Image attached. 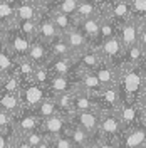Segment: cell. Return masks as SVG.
Here are the masks:
<instances>
[{"label": "cell", "mask_w": 146, "mask_h": 148, "mask_svg": "<svg viewBox=\"0 0 146 148\" xmlns=\"http://www.w3.org/2000/svg\"><path fill=\"white\" fill-rule=\"evenodd\" d=\"M55 106H57V111L62 113V114H67L71 116L74 113V89L67 92H61V94H55Z\"/></svg>", "instance_id": "cell-30"}, {"label": "cell", "mask_w": 146, "mask_h": 148, "mask_svg": "<svg viewBox=\"0 0 146 148\" xmlns=\"http://www.w3.org/2000/svg\"><path fill=\"white\" fill-rule=\"evenodd\" d=\"M14 66H15V57L10 54L5 46L0 47V73L10 74L14 71Z\"/></svg>", "instance_id": "cell-35"}, {"label": "cell", "mask_w": 146, "mask_h": 148, "mask_svg": "<svg viewBox=\"0 0 146 148\" xmlns=\"http://www.w3.org/2000/svg\"><path fill=\"white\" fill-rule=\"evenodd\" d=\"M65 133L71 136L74 145H84V147H89L92 143V140H94V136H96V135H91L89 131H86L84 128L74 125V123H71V126L67 128Z\"/></svg>", "instance_id": "cell-27"}, {"label": "cell", "mask_w": 146, "mask_h": 148, "mask_svg": "<svg viewBox=\"0 0 146 148\" xmlns=\"http://www.w3.org/2000/svg\"><path fill=\"white\" fill-rule=\"evenodd\" d=\"M89 110H98L94 96L89 92H84L77 88H74V113L77 111H89Z\"/></svg>", "instance_id": "cell-24"}, {"label": "cell", "mask_w": 146, "mask_h": 148, "mask_svg": "<svg viewBox=\"0 0 146 148\" xmlns=\"http://www.w3.org/2000/svg\"><path fill=\"white\" fill-rule=\"evenodd\" d=\"M89 148H119V143L116 140H106L96 135L94 140H92V143L89 145Z\"/></svg>", "instance_id": "cell-41"}, {"label": "cell", "mask_w": 146, "mask_h": 148, "mask_svg": "<svg viewBox=\"0 0 146 148\" xmlns=\"http://www.w3.org/2000/svg\"><path fill=\"white\" fill-rule=\"evenodd\" d=\"M74 61H76V69L74 71H94L96 67H99L104 62V59H102L98 47L86 49L84 52L76 56Z\"/></svg>", "instance_id": "cell-14"}, {"label": "cell", "mask_w": 146, "mask_h": 148, "mask_svg": "<svg viewBox=\"0 0 146 148\" xmlns=\"http://www.w3.org/2000/svg\"><path fill=\"white\" fill-rule=\"evenodd\" d=\"M2 76H3V74H2V73H0V79H2Z\"/></svg>", "instance_id": "cell-55"}, {"label": "cell", "mask_w": 146, "mask_h": 148, "mask_svg": "<svg viewBox=\"0 0 146 148\" xmlns=\"http://www.w3.org/2000/svg\"><path fill=\"white\" fill-rule=\"evenodd\" d=\"M72 148H89V147H84V145H72Z\"/></svg>", "instance_id": "cell-54"}, {"label": "cell", "mask_w": 146, "mask_h": 148, "mask_svg": "<svg viewBox=\"0 0 146 148\" xmlns=\"http://www.w3.org/2000/svg\"><path fill=\"white\" fill-rule=\"evenodd\" d=\"M0 108L5 111H9L10 114H15L20 108H22V103L18 98V92H5L0 91Z\"/></svg>", "instance_id": "cell-29"}, {"label": "cell", "mask_w": 146, "mask_h": 148, "mask_svg": "<svg viewBox=\"0 0 146 148\" xmlns=\"http://www.w3.org/2000/svg\"><path fill=\"white\" fill-rule=\"evenodd\" d=\"M12 116H14V114H10L9 111H5V110L0 108V130L12 126Z\"/></svg>", "instance_id": "cell-44"}, {"label": "cell", "mask_w": 146, "mask_h": 148, "mask_svg": "<svg viewBox=\"0 0 146 148\" xmlns=\"http://www.w3.org/2000/svg\"><path fill=\"white\" fill-rule=\"evenodd\" d=\"M40 10H42L40 7H37L35 3H32L29 0H17L15 2V18H17V22L37 20Z\"/></svg>", "instance_id": "cell-22"}, {"label": "cell", "mask_w": 146, "mask_h": 148, "mask_svg": "<svg viewBox=\"0 0 146 148\" xmlns=\"http://www.w3.org/2000/svg\"><path fill=\"white\" fill-rule=\"evenodd\" d=\"M71 121L74 125L84 128L91 135H98L101 121V111L99 110H89V111H77L71 114Z\"/></svg>", "instance_id": "cell-11"}, {"label": "cell", "mask_w": 146, "mask_h": 148, "mask_svg": "<svg viewBox=\"0 0 146 148\" xmlns=\"http://www.w3.org/2000/svg\"><path fill=\"white\" fill-rule=\"evenodd\" d=\"M145 74L141 66H128L123 64L119 67L118 89L121 94V101H134L141 99V92L145 88Z\"/></svg>", "instance_id": "cell-1"}, {"label": "cell", "mask_w": 146, "mask_h": 148, "mask_svg": "<svg viewBox=\"0 0 146 148\" xmlns=\"http://www.w3.org/2000/svg\"><path fill=\"white\" fill-rule=\"evenodd\" d=\"M12 2H17V0H12Z\"/></svg>", "instance_id": "cell-57"}, {"label": "cell", "mask_w": 146, "mask_h": 148, "mask_svg": "<svg viewBox=\"0 0 146 148\" xmlns=\"http://www.w3.org/2000/svg\"><path fill=\"white\" fill-rule=\"evenodd\" d=\"M131 9V18H134L139 25L146 24V0H128Z\"/></svg>", "instance_id": "cell-34"}, {"label": "cell", "mask_w": 146, "mask_h": 148, "mask_svg": "<svg viewBox=\"0 0 146 148\" xmlns=\"http://www.w3.org/2000/svg\"><path fill=\"white\" fill-rule=\"evenodd\" d=\"M29 2L35 3L37 7H40V9L52 10V9H54V5H55V2H57V0H29Z\"/></svg>", "instance_id": "cell-46"}, {"label": "cell", "mask_w": 146, "mask_h": 148, "mask_svg": "<svg viewBox=\"0 0 146 148\" xmlns=\"http://www.w3.org/2000/svg\"><path fill=\"white\" fill-rule=\"evenodd\" d=\"M118 113L119 120H121V125L124 131L133 126H136L141 123V116H139V103H134V101H121L118 106Z\"/></svg>", "instance_id": "cell-9"}, {"label": "cell", "mask_w": 146, "mask_h": 148, "mask_svg": "<svg viewBox=\"0 0 146 148\" xmlns=\"http://www.w3.org/2000/svg\"><path fill=\"white\" fill-rule=\"evenodd\" d=\"M49 47H50V54L52 56H72L71 49H69L67 42H65L64 36L55 37L54 40L49 44Z\"/></svg>", "instance_id": "cell-36"}, {"label": "cell", "mask_w": 146, "mask_h": 148, "mask_svg": "<svg viewBox=\"0 0 146 148\" xmlns=\"http://www.w3.org/2000/svg\"><path fill=\"white\" fill-rule=\"evenodd\" d=\"M29 46H30V39L25 37L18 30L17 24L7 29V42H5V47L9 49V52L15 59L25 57L27 56V51H29Z\"/></svg>", "instance_id": "cell-6"}, {"label": "cell", "mask_w": 146, "mask_h": 148, "mask_svg": "<svg viewBox=\"0 0 146 148\" xmlns=\"http://www.w3.org/2000/svg\"><path fill=\"white\" fill-rule=\"evenodd\" d=\"M101 9V15H109V5L113 0H92Z\"/></svg>", "instance_id": "cell-45"}, {"label": "cell", "mask_w": 146, "mask_h": 148, "mask_svg": "<svg viewBox=\"0 0 146 148\" xmlns=\"http://www.w3.org/2000/svg\"><path fill=\"white\" fill-rule=\"evenodd\" d=\"M71 116L62 114V113H55L52 116H49L46 120H42L40 123V131L44 133L46 138H54L57 135H62L67 131V128L71 126Z\"/></svg>", "instance_id": "cell-7"}, {"label": "cell", "mask_w": 146, "mask_h": 148, "mask_svg": "<svg viewBox=\"0 0 146 148\" xmlns=\"http://www.w3.org/2000/svg\"><path fill=\"white\" fill-rule=\"evenodd\" d=\"M101 56H102V59H104V62H108V64L114 66V67H121L123 66V54H124V47L121 44V40L118 39V36H113L109 39H104L102 42H101L99 46Z\"/></svg>", "instance_id": "cell-5"}, {"label": "cell", "mask_w": 146, "mask_h": 148, "mask_svg": "<svg viewBox=\"0 0 146 148\" xmlns=\"http://www.w3.org/2000/svg\"><path fill=\"white\" fill-rule=\"evenodd\" d=\"M24 138H25V141H27L30 147L34 148L37 147L39 143H42L44 140H46V136H44V133L40 131V130H35V131H29V133H25V135H22Z\"/></svg>", "instance_id": "cell-42"}, {"label": "cell", "mask_w": 146, "mask_h": 148, "mask_svg": "<svg viewBox=\"0 0 146 148\" xmlns=\"http://www.w3.org/2000/svg\"><path fill=\"white\" fill-rule=\"evenodd\" d=\"M138 34H139V24L134 18H128L123 24H119L118 32H116V36L121 40V44H123L124 49L138 44Z\"/></svg>", "instance_id": "cell-16"}, {"label": "cell", "mask_w": 146, "mask_h": 148, "mask_svg": "<svg viewBox=\"0 0 146 148\" xmlns=\"http://www.w3.org/2000/svg\"><path fill=\"white\" fill-rule=\"evenodd\" d=\"M139 103V116H141V123L146 125V101H138Z\"/></svg>", "instance_id": "cell-49"}, {"label": "cell", "mask_w": 146, "mask_h": 148, "mask_svg": "<svg viewBox=\"0 0 146 148\" xmlns=\"http://www.w3.org/2000/svg\"><path fill=\"white\" fill-rule=\"evenodd\" d=\"M52 140V147L54 148H72V140H71V136L67 135V133H62V135H57V136H54Z\"/></svg>", "instance_id": "cell-43"}, {"label": "cell", "mask_w": 146, "mask_h": 148, "mask_svg": "<svg viewBox=\"0 0 146 148\" xmlns=\"http://www.w3.org/2000/svg\"><path fill=\"white\" fill-rule=\"evenodd\" d=\"M17 136V131L14 128V125L9 128L0 130V148H12V143Z\"/></svg>", "instance_id": "cell-39"}, {"label": "cell", "mask_w": 146, "mask_h": 148, "mask_svg": "<svg viewBox=\"0 0 146 148\" xmlns=\"http://www.w3.org/2000/svg\"><path fill=\"white\" fill-rule=\"evenodd\" d=\"M94 101H96V108L101 113L102 111H116L121 103V94H119L118 86L104 88L101 92L94 94Z\"/></svg>", "instance_id": "cell-13"}, {"label": "cell", "mask_w": 146, "mask_h": 148, "mask_svg": "<svg viewBox=\"0 0 146 148\" xmlns=\"http://www.w3.org/2000/svg\"><path fill=\"white\" fill-rule=\"evenodd\" d=\"M141 99L146 101V83H145V88H143V92H141ZM141 99H139V101H141Z\"/></svg>", "instance_id": "cell-52"}, {"label": "cell", "mask_w": 146, "mask_h": 148, "mask_svg": "<svg viewBox=\"0 0 146 148\" xmlns=\"http://www.w3.org/2000/svg\"><path fill=\"white\" fill-rule=\"evenodd\" d=\"M47 91L50 96H55V94H61V92H67L72 91L76 88V77L74 74H69V76H62V74H54L49 83H47Z\"/></svg>", "instance_id": "cell-18"}, {"label": "cell", "mask_w": 146, "mask_h": 148, "mask_svg": "<svg viewBox=\"0 0 146 148\" xmlns=\"http://www.w3.org/2000/svg\"><path fill=\"white\" fill-rule=\"evenodd\" d=\"M59 30L55 27V24L52 22V17H50V10L42 9L39 17H37V37L42 39L44 42L50 44L55 37H59Z\"/></svg>", "instance_id": "cell-10"}, {"label": "cell", "mask_w": 146, "mask_h": 148, "mask_svg": "<svg viewBox=\"0 0 146 148\" xmlns=\"http://www.w3.org/2000/svg\"><path fill=\"white\" fill-rule=\"evenodd\" d=\"M27 57L29 61L32 62L34 66H46L49 61H50V47L47 42H44L42 39H32L30 40V46H29V51H27Z\"/></svg>", "instance_id": "cell-12"}, {"label": "cell", "mask_w": 146, "mask_h": 148, "mask_svg": "<svg viewBox=\"0 0 146 148\" xmlns=\"http://www.w3.org/2000/svg\"><path fill=\"white\" fill-rule=\"evenodd\" d=\"M62 36H64L65 42H67V46H69V49H71V52H72L74 57H76L77 54H81V52H84L86 49L92 47L91 42H89V39L84 36L77 27L71 29L69 32H65V34H62Z\"/></svg>", "instance_id": "cell-19"}, {"label": "cell", "mask_w": 146, "mask_h": 148, "mask_svg": "<svg viewBox=\"0 0 146 148\" xmlns=\"http://www.w3.org/2000/svg\"><path fill=\"white\" fill-rule=\"evenodd\" d=\"M141 69H143V74H145V79H146V61L141 64Z\"/></svg>", "instance_id": "cell-53"}, {"label": "cell", "mask_w": 146, "mask_h": 148, "mask_svg": "<svg viewBox=\"0 0 146 148\" xmlns=\"http://www.w3.org/2000/svg\"><path fill=\"white\" fill-rule=\"evenodd\" d=\"M34 148H54V147H52V140L46 138L42 143H39V145H37V147H34Z\"/></svg>", "instance_id": "cell-51"}, {"label": "cell", "mask_w": 146, "mask_h": 148, "mask_svg": "<svg viewBox=\"0 0 146 148\" xmlns=\"http://www.w3.org/2000/svg\"><path fill=\"white\" fill-rule=\"evenodd\" d=\"M50 96L49 91H47L46 86L35 83L34 79L32 81H24L20 83V89H18V98H20V103L22 106L25 108H35L39 103L42 101L44 98Z\"/></svg>", "instance_id": "cell-2"}, {"label": "cell", "mask_w": 146, "mask_h": 148, "mask_svg": "<svg viewBox=\"0 0 146 148\" xmlns=\"http://www.w3.org/2000/svg\"><path fill=\"white\" fill-rule=\"evenodd\" d=\"M118 32V25L111 20L109 15H102V20H101V29H99V39H98V46L104 39H109V37L116 36ZM96 46V47H98Z\"/></svg>", "instance_id": "cell-33"}, {"label": "cell", "mask_w": 146, "mask_h": 148, "mask_svg": "<svg viewBox=\"0 0 146 148\" xmlns=\"http://www.w3.org/2000/svg\"><path fill=\"white\" fill-rule=\"evenodd\" d=\"M40 123L42 120L35 114L34 108H25L22 106L20 110L12 116V125L18 135H25L29 131H35L40 130Z\"/></svg>", "instance_id": "cell-4"}, {"label": "cell", "mask_w": 146, "mask_h": 148, "mask_svg": "<svg viewBox=\"0 0 146 148\" xmlns=\"http://www.w3.org/2000/svg\"><path fill=\"white\" fill-rule=\"evenodd\" d=\"M94 74L98 76V79H99V83L102 84V88L118 86V79H119V69L118 67L108 64V62H102L99 67L94 69Z\"/></svg>", "instance_id": "cell-21"}, {"label": "cell", "mask_w": 146, "mask_h": 148, "mask_svg": "<svg viewBox=\"0 0 146 148\" xmlns=\"http://www.w3.org/2000/svg\"><path fill=\"white\" fill-rule=\"evenodd\" d=\"M17 27L30 40L37 37V20H22V22H17Z\"/></svg>", "instance_id": "cell-38"}, {"label": "cell", "mask_w": 146, "mask_h": 148, "mask_svg": "<svg viewBox=\"0 0 146 148\" xmlns=\"http://www.w3.org/2000/svg\"><path fill=\"white\" fill-rule=\"evenodd\" d=\"M2 2H5V0H0V3H2Z\"/></svg>", "instance_id": "cell-56"}, {"label": "cell", "mask_w": 146, "mask_h": 148, "mask_svg": "<svg viewBox=\"0 0 146 148\" xmlns=\"http://www.w3.org/2000/svg\"><path fill=\"white\" fill-rule=\"evenodd\" d=\"M34 111H35V114L40 118V120H46V118H49V116L59 113V111H57V106H55L54 96H47V98H44V99L34 108Z\"/></svg>", "instance_id": "cell-31"}, {"label": "cell", "mask_w": 146, "mask_h": 148, "mask_svg": "<svg viewBox=\"0 0 146 148\" xmlns=\"http://www.w3.org/2000/svg\"><path fill=\"white\" fill-rule=\"evenodd\" d=\"M52 77V73L49 71V67L46 66H35V71H34V81L42 86H47L49 79Z\"/></svg>", "instance_id": "cell-40"}, {"label": "cell", "mask_w": 146, "mask_h": 148, "mask_svg": "<svg viewBox=\"0 0 146 148\" xmlns=\"http://www.w3.org/2000/svg\"><path fill=\"white\" fill-rule=\"evenodd\" d=\"M7 29L9 27H2L0 25V47H3L5 42H7Z\"/></svg>", "instance_id": "cell-50"}, {"label": "cell", "mask_w": 146, "mask_h": 148, "mask_svg": "<svg viewBox=\"0 0 146 148\" xmlns=\"http://www.w3.org/2000/svg\"><path fill=\"white\" fill-rule=\"evenodd\" d=\"M98 14H101V9L92 0H81L74 17H76V20H82V18L92 17V15H98Z\"/></svg>", "instance_id": "cell-32"}, {"label": "cell", "mask_w": 146, "mask_h": 148, "mask_svg": "<svg viewBox=\"0 0 146 148\" xmlns=\"http://www.w3.org/2000/svg\"><path fill=\"white\" fill-rule=\"evenodd\" d=\"M123 125L119 120L116 111H102L101 113V121H99V130H98V136L106 140H116L118 141L123 135Z\"/></svg>", "instance_id": "cell-3"}, {"label": "cell", "mask_w": 146, "mask_h": 148, "mask_svg": "<svg viewBox=\"0 0 146 148\" xmlns=\"http://www.w3.org/2000/svg\"><path fill=\"white\" fill-rule=\"evenodd\" d=\"M79 2L81 0H57L52 10H57V12H62V14H67V15H72L74 17Z\"/></svg>", "instance_id": "cell-37"}, {"label": "cell", "mask_w": 146, "mask_h": 148, "mask_svg": "<svg viewBox=\"0 0 146 148\" xmlns=\"http://www.w3.org/2000/svg\"><path fill=\"white\" fill-rule=\"evenodd\" d=\"M12 148H32V147L25 141V138H24L22 135L17 133V136H15V140H14V143H12Z\"/></svg>", "instance_id": "cell-47"}, {"label": "cell", "mask_w": 146, "mask_h": 148, "mask_svg": "<svg viewBox=\"0 0 146 148\" xmlns=\"http://www.w3.org/2000/svg\"><path fill=\"white\" fill-rule=\"evenodd\" d=\"M146 61V51L139 44H134L131 47L124 49V54H123V64L128 66H141Z\"/></svg>", "instance_id": "cell-25"}, {"label": "cell", "mask_w": 146, "mask_h": 148, "mask_svg": "<svg viewBox=\"0 0 146 148\" xmlns=\"http://www.w3.org/2000/svg\"><path fill=\"white\" fill-rule=\"evenodd\" d=\"M109 17L116 25L131 18V9L128 0H113L109 5Z\"/></svg>", "instance_id": "cell-23"}, {"label": "cell", "mask_w": 146, "mask_h": 148, "mask_svg": "<svg viewBox=\"0 0 146 148\" xmlns=\"http://www.w3.org/2000/svg\"><path fill=\"white\" fill-rule=\"evenodd\" d=\"M138 44L146 51V24L139 25V34H138Z\"/></svg>", "instance_id": "cell-48"}, {"label": "cell", "mask_w": 146, "mask_h": 148, "mask_svg": "<svg viewBox=\"0 0 146 148\" xmlns=\"http://www.w3.org/2000/svg\"><path fill=\"white\" fill-rule=\"evenodd\" d=\"M118 143L119 148H146V125L139 123L136 126L123 131Z\"/></svg>", "instance_id": "cell-8"}, {"label": "cell", "mask_w": 146, "mask_h": 148, "mask_svg": "<svg viewBox=\"0 0 146 148\" xmlns=\"http://www.w3.org/2000/svg\"><path fill=\"white\" fill-rule=\"evenodd\" d=\"M17 24L15 18V2L5 0L0 3V25L2 27H12Z\"/></svg>", "instance_id": "cell-28"}, {"label": "cell", "mask_w": 146, "mask_h": 148, "mask_svg": "<svg viewBox=\"0 0 146 148\" xmlns=\"http://www.w3.org/2000/svg\"><path fill=\"white\" fill-rule=\"evenodd\" d=\"M74 77H76V88L92 96L104 89L94 71H74Z\"/></svg>", "instance_id": "cell-15"}, {"label": "cell", "mask_w": 146, "mask_h": 148, "mask_svg": "<svg viewBox=\"0 0 146 148\" xmlns=\"http://www.w3.org/2000/svg\"><path fill=\"white\" fill-rule=\"evenodd\" d=\"M49 71L54 74H62V76H69L74 74L76 69V61H74V56H52L50 61L47 62Z\"/></svg>", "instance_id": "cell-20"}, {"label": "cell", "mask_w": 146, "mask_h": 148, "mask_svg": "<svg viewBox=\"0 0 146 148\" xmlns=\"http://www.w3.org/2000/svg\"><path fill=\"white\" fill-rule=\"evenodd\" d=\"M101 20H102V15L98 14V15H92V17L82 18V20H77L76 27L81 30L84 36L89 39L92 47L98 46V39H99V29H101Z\"/></svg>", "instance_id": "cell-17"}, {"label": "cell", "mask_w": 146, "mask_h": 148, "mask_svg": "<svg viewBox=\"0 0 146 148\" xmlns=\"http://www.w3.org/2000/svg\"><path fill=\"white\" fill-rule=\"evenodd\" d=\"M50 17H52V22L55 24V27H57L61 36L65 34V32H69L71 29H74L76 24H77L76 17L62 14V12H57V10H50Z\"/></svg>", "instance_id": "cell-26"}]
</instances>
